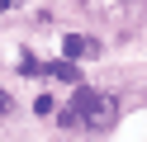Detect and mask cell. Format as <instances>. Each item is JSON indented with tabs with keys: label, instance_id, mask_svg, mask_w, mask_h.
<instances>
[{
	"label": "cell",
	"instance_id": "3957f363",
	"mask_svg": "<svg viewBox=\"0 0 147 142\" xmlns=\"http://www.w3.org/2000/svg\"><path fill=\"white\" fill-rule=\"evenodd\" d=\"M43 71H48V76H57V81H81V71L71 66V57H67V62H52V66H43Z\"/></svg>",
	"mask_w": 147,
	"mask_h": 142
},
{
	"label": "cell",
	"instance_id": "277c9868",
	"mask_svg": "<svg viewBox=\"0 0 147 142\" xmlns=\"http://www.w3.org/2000/svg\"><path fill=\"white\" fill-rule=\"evenodd\" d=\"M5 109H10V95H5V90H0V114H5Z\"/></svg>",
	"mask_w": 147,
	"mask_h": 142
},
{
	"label": "cell",
	"instance_id": "6da1fadb",
	"mask_svg": "<svg viewBox=\"0 0 147 142\" xmlns=\"http://www.w3.org/2000/svg\"><path fill=\"white\" fill-rule=\"evenodd\" d=\"M114 118H119V104L109 100V95L90 90V85H81L76 100H71V109H62V123H71V128H95V133L114 128Z\"/></svg>",
	"mask_w": 147,
	"mask_h": 142
},
{
	"label": "cell",
	"instance_id": "5b68a950",
	"mask_svg": "<svg viewBox=\"0 0 147 142\" xmlns=\"http://www.w3.org/2000/svg\"><path fill=\"white\" fill-rule=\"evenodd\" d=\"M0 9H10V0H0Z\"/></svg>",
	"mask_w": 147,
	"mask_h": 142
},
{
	"label": "cell",
	"instance_id": "7a4b0ae2",
	"mask_svg": "<svg viewBox=\"0 0 147 142\" xmlns=\"http://www.w3.org/2000/svg\"><path fill=\"white\" fill-rule=\"evenodd\" d=\"M62 52L67 57H95L100 47H95V38H86V33H67L62 38Z\"/></svg>",
	"mask_w": 147,
	"mask_h": 142
}]
</instances>
